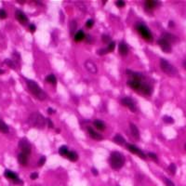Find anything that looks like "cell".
<instances>
[{"mask_svg":"<svg viewBox=\"0 0 186 186\" xmlns=\"http://www.w3.org/2000/svg\"><path fill=\"white\" fill-rule=\"evenodd\" d=\"M45 80H46V82L49 83V84L53 85V86H56V84H57V79L53 74H49V76H47Z\"/></svg>","mask_w":186,"mask_h":186,"instance_id":"cb8c5ba5","label":"cell"},{"mask_svg":"<svg viewBox=\"0 0 186 186\" xmlns=\"http://www.w3.org/2000/svg\"><path fill=\"white\" fill-rule=\"evenodd\" d=\"M28 157H29L28 156L25 155V154H23V153L19 154L18 155L19 163L22 166H23V167H25V166H27V164H28Z\"/></svg>","mask_w":186,"mask_h":186,"instance_id":"d6986e66","label":"cell"},{"mask_svg":"<svg viewBox=\"0 0 186 186\" xmlns=\"http://www.w3.org/2000/svg\"><path fill=\"white\" fill-rule=\"evenodd\" d=\"M101 40H102V42H103V43H105V44H109V43L112 42V41H111L110 35H108V34H103V35H102Z\"/></svg>","mask_w":186,"mask_h":186,"instance_id":"1f68e13d","label":"cell"},{"mask_svg":"<svg viewBox=\"0 0 186 186\" xmlns=\"http://www.w3.org/2000/svg\"><path fill=\"white\" fill-rule=\"evenodd\" d=\"M47 123L46 118L39 113H33L28 118V124L37 129H43Z\"/></svg>","mask_w":186,"mask_h":186,"instance_id":"3957f363","label":"cell"},{"mask_svg":"<svg viewBox=\"0 0 186 186\" xmlns=\"http://www.w3.org/2000/svg\"><path fill=\"white\" fill-rule=\"evenodd\" d=\"M46 121H47V126H49V128L52 129L53 126H54V125H53L52 121H51V119H50V118H47V119H46Z\"/></svg>","mask_w":186,"mask_h":186,"instance_id":"b9f144b4","label":"cell"},{"mask_svg":"<svg viewBox=\"0 0 186 186\" xmlns=\"http://www.w3.org/2000/svg\"><path fill=\"white\" fill-rule=\"evenodd\" d=\"M184 148H185V150H186V143H185V145H184Z\"/></svg>","mask_w":186,"mask_h":186,"instance_id":"f907efd6","label":"cell"},{"mask_svg":"<svg viewBox=\"0 0 186 186\" xmlns=\"http://www.w3.org/2000/svg\"><path fill=\"white\" fill-rule=\"evenodd\" d=\"M141 91L144 95H151V93L153 91V89L149 84H144L141 88Z\"/></svg>","mask_w":186,"mask_h":186,"instance_id":"d4e9b609","label":"cell"},{"mask_svg":"<svg viewBox=\"0 0 186 186\" xmlns=\"http://www.w3.org/2000/svg\"><path fill=\"white\" fill-rule=\"evenodd\" d=\"M114 47H116V42L112 41L111 43H109L108 46H107L108 52H113V51L114 50Z\"/></svg>","mask_w":186,"mask_h":186,"instance_id":"d6a6232c","label":"cell"},{"mask_svg":"<svg viewBox=\"0 0 186 186\" xmlns=\"http://www.w3.org/2000/svg\"><path fill=\"white\" fill-rule=\"evenodd\" d=\"M37 178H38V173H37V172L32 173L31 175H30V179L31 180H37Z\"/></svg>","mask_w":186,"mask_h":186,"instance_id":"7bdbcfd3","label":"cell"},{"mask_svg":"<svg viewBox=\"0 0 186 186\" xmlns=\"http://www.w3.org/2000/svg\"><path fill=\"white\" fill-rule=\"evenodd\" d=\"M129 129H130V132H131L132 136L135 138L136 140H139L141 138V134H140V130H139V129H138V126L135 124L130 123Z\"/></svg>","mask_w":186,"mask_h":186,"instance_id":"5bb4252c","label":"cell"},{"mask_svg":"<svg viewBox=\"0 0 186 186\" xmlns=\"http://www.w3.org/2000/svg\"><path fill=\"white\" fill-rule=\"evenodd\" d=\"M97 53H98V55H105L106 53H108V49H107V47H105V49H98V50H97Z\"/></svg>","mask_w":186,"mask_h":186,"instance_id":"8d00e7d4","label":"cell"},{"mask_svg":"<svg viewBox=\"0 0 186 186\" xmlns=\"http://www.w3.org/2000/svg\"><path fill=\"white\" fill-rule=\"evenodd\" d=\"M76 29H77L76 22V21L71 22V23H70V34H74V33H76Z\"/></svg>","mask_w":186,"mask_h":186,"instance_id":"f1b7e54d","label":"cell"},{"mask_svg":"<svg viewBox=\"0 0 186 186\" xmlns=\"http://www.w3.org/2000/svg\"><path fill=\"white\" fill-rule=\"evenodd\" d=\"M168 171H169V173L171 174V175H175V173L177 171V167H176V165L174 163H171L170 165L168 166Z\"/></svg>","mask_w":186,"mask_h":186,"instance_id":"f546056e","label":"cell"},{"mask_svg":"<svg viewBox=\"0 0 186 186\" xmlns=\"http://www.w3.org/2000/svg\"><path fill=\"white\" fill-rule=\"evenodd\" d=\"M6 63L7 65H9L10 68H12V69H15V65H14V63L13 62L11 61V60H6Z\"/></svg>","mask_w":186,"mask_h":186,"instance_id":"ab89813d","label":"cell"},{"mask_svg":"<svg viewBox=\"0 0 186 186\" xmlns=\"http://www.w3.org/2000/svg\"><path fill=\"white\" fill-rule=\"evenodd\" d=\"M88 132H89V135L90 136V138H92L93 140L101 141V140L103 139V137H102L101 134L98 133L97 131H95V130L92 128H89L88 129Z\"/></svg>","mask_w":186,"mask_h":186,"instance_id":"9a60e30c","label":"cell"},{"mask_svg":"<svg viewBox=\"0 0 186 186\" xmlns=\"http://www.w3.org/2000/svg\"><path fill=\"white\" fill-rule=\"evenodd\" d=\"M109 164L113 169L118 170V169L123 168V166L125 164V157L119 152H113L110 155Z\"/></svg>","mask_w":186,"mask_h":186,"instance_id":"7a4b0ae2","label":"cell"},{"mask_svg":"<svg viewBox=\"0 0 186 186\" xmlns=\"http://www.w3.org/2000/svg\"><path fill=\"white\" fill-rule=\"evenodd\" d=\"M45 163H46V157L44 156H42L38 161V167H43L45 165Z\"/></svg>","mask_w":186,"mask_h":186,"instance_id":"e575fe53","label":"cell"},{"mask_svg":"<svg viewBox=\"0 0 186 186\" xmlns=\"http://www.w3.org/2000/svg\"><path fill=\"white\" fill-rule=\"evenodd\" d=\"M9 126H7V125L4 122L1 118H0V131H1L2 133H7L9 132Z\"/></svg>","mask_w":186,"mask_h":186,"instance_id":"484cf974","label":"cell"},{"mask_svg":"<svg viewBox=\"0 0 186 186\" xmlns=\"http://www.w3.org/2000/svg\"><path fill=\"white\" fill-rule=\"evenodd\" d=\"M93 25H94V21H93V20L89 19V20H88V21H87L86 26L88 27V28H91V27H92Z\"/></svg>","mask_w":186,"mask_h":186,"instance_id":"f35d334b","label":"cell"},{"mask_svg":"<svg viewBox=\"0 0 186 186\" xmlns=\"http://www.w3.org/2000/svg\"><path fill=\"white\" fill-rule=\"evenodd\" d=\"M126 74H128V76L130 77L131 80H137V81L142 80V76L140 73L133 72V71H130V70H126Z\"/></svg>","mask_w":186,"mask_h":186,"instance_id":"2e32d148","label":"cell"},{"mask_svg":"<svg viewBox=\"0 0 186 186\" xmlns=\"http://www.w3.org/2000/svg\"><path fill=\"white\" fill-rule=\"evenodd\" d=\"M7 12L4 9H0V19H6Z\"/></svg>","mask_w":186,"mask_h":186,"instance_id":"60d3db41","label":"cell"},{"mask_svg":"<svg viewBox=\"0 0 186 186\" xmlns=\"http://www.w3.org/2000/svg\"><path fill=\"white\" fill-rule=\"evenodd\" d=\"M19 148L22 150V153L28 156L31 155V144L27 139H22L19 141Z\"/></svg>","mask_w":186,"mask_h":186,"instance_id":"8992f818","label":"cell"},{"mask_svg":"<svg viewBox=\"0 0 186 186\" xmlns=\"http://www.w3.org/2000/svg\"><path fill=\"white\" fill-rule=\"evenodd\" d=\"M67 158L70 160V161H72V162H76L77 159H78V155L76 153V152H74V151H71L69 152L68 154V156H67Z\"/></svg>","mask_w":186,"mask_h":186,"instance_id":"83f0119b","label":"cell"},{"mask_svg":"<svg viewBox=\"0 0 186 186\" xmlns=\"http://www.w3.org/2000/svg\"><path fill=\"white\" fill-rule=\"evenodd\" d=\"M35 29H37V27H35V25H34V24H33V23H32V24H30V25H29V30L31 31V33H34V32H35Z\"/></svg>","mask_w":186,"mask_h":186,"instance_id":"ee69618b","label":"cell"},{"mask_svg":"<svg viewBox=\"0 0 186 186\" xmlns=\"http://www.w3.org/2000/svg\"><path fill=\"white\" fill-rule=\"evenodd\" d=\"M47 111V114H54V112H55V111H54L52 108H49Z\"/></svg>","mask_w":186,"mask_h":186,"instance_id":"7dc6e473","label":"cell"},{"mask_svg":"<svg viewBox=\"0 0 186 186\" xmlns=\"http://www.w3.org/2000/svg\"><path fill=\"white\" fill-rule=\"evenodd\" d=\"M118 51H119V54L122 56H126L129 53V47L126 44L125 42H120L119 46H118Z\"/></svg>","mask_w":186,"mask_h":186,"instance_id":"e0dca14e","label":"cell"},{"mask_svg":"<svg viewBox=\"0 0 186 186\" xmlns=\"http://www.w3.org/2000/svg\"><path fill=\"white\" fill-rule=\"evenodd\" d=\"M91 172H92V174H93L94 176H98V174H99V173H98V170H97L96 168H91Z\"/></svg>","mask_w":186,"mask_h":186,"instance_id":"bcb514c9","label":"cell"},{"mask_svg":"<svg viewBox=\"0 0 186 186\" xmlns=\"http://www.w3.org/2000/svg\"><path fill=\"white\" fill-rule=\"evenodd\" d=\"M59 154L62 156H67L69 154V151H68V147H67L66 145H62L60 147L59 149Z\"/></svg>","mask_w":186,"mask_h":186,"instance_id":"4316f807","label":"cell"},{"mask_svg":"<svg viewBox=\"0 0 186 186\" xmlns=\"http://www.w3.org/2000/svg\"><path fill=\"white\" fill-rule=\"evenodd\" d=\"M113 141L118 145H126V141L125 140V138H123V136H121L120 134H117V135L114 136Z\"/></svg>","mask_w":186,"mask_h":186,"instance_id":"44dd1931","label":"cell"},{"mask_svg":"<svg viewBox=\"0 0 186 186\" xmlns=\"http://www.w3.org/2000/svg\"><path fill=\"white\" fill-rule=\"evenodd\" d=\"M136 29L138 33L141 34V37L144 39L145 41H152L153 40V34L151 31L147 26L143 23H138L136 25Z\"/></svg>","mask_w":186,"mask_h":186,"instance_id":"5b68a950","label":"cell"},{"mask_svg":"<svg viewBox=\"0 0 186 186\" xmlns=\"http://www.w3.org/2000/svg\"><path fill=\"white\" fill-rule=\"evenodd\" d=\"M169 26H170V27H173V26H174V22H172V21L169 22Z\"/></svg>","mask_w":186,"mask_h":186,"instance_id":"c3c4849f","label":"cell"},{"mask_svg":"<svg viewBox=\"0 0 186 186\" xmlns=\"http://www.w3.org/2000/svg\"><path fill=\"white\" fill-rule=\"evenodd\" d=\"M15 16H16V19H17L18 21L22 23V24H26V23H28V22H29L27 16L23 13L22 10H19V9L16 10Z\"/></svg>","mask_w":186,"mask_h":186,"instance_id":"7c38bea8","label":"cell"},{"mask_svg":"<svg viewBox=\"0 0 186 186\" xmlns=\"http://www.w3.org/2000/svg\"><path fill=\"white\" fill-rule=\"evenodd\" d=\"M4 74V70H1V69H0V74Z\"/></svg>","mask_w":186,"mask_h":186,"instance_id":"681fc988","label":"cell"},{"mask_svg":"<svg viewBox=\"0 0 186 186\" xmlns=\"http://www.w3.org/2000/svg\"><path fill=\"white\" fill-rule=\"evenodd\" d=\"M85 67L86 69L89 71L90 74H96L98 72V68H97V65L91 61H87L85 62Z\"/></svg>","mask_w":186,"mask_h":186,"instance_id":"4fadbf2b","label":"cell"},{"mask_svg":"<svg viewBox=\"0 0 186 186\" xmlns=\"http://www.w3.org/2000/svg\"><path fill=\"white\" fill-rule=\"evenodd\" d=\"M74 41H76V42H80V41L84 40V39L86 38V34H84V32L80 30V31H78V32H76V34H74Z\"/></svg>","mask_w":186,"mask_h":186,"instance_id":"603a6c76","label":"cell"},{"mask_svg":"<svg viewBox=\"0 0 186 186\" xmlns=\"http://www.w3.org/2000/svg\"><path fill=\"white\" fill-rule=\"evenodd\" d=\"M164 183L166 186H175V184H174V183L172 181H170L169 179H168V178H164Z\"/></svg>","mask_w":186,"mask_h":186,"instance_id":"836d02e7","label":"cell"},{"mask_svg":"<svg viewBox=\"0 0 186 186\" xmlns=\"http://www.w3.org/2000/svg\"><path fill=\"white\" fill-rule=\"evenodd\" d=\"M157 44H158V46L160 47V49L163 50L165 53H170L171 51H172V47L170 45V43H169L168 40H166L165 38L158 39Z\"/></svg>","mask_w":186,"mask_h":186,"instance_id":"ba28073f","label":"cell"},{"mask_svg":"<svg viewBox=\"0 0 186 186\" xmlns=\"http://www.w3.org/2000/svg\"><path fill=\"white\" fill-rule=\"evenodd\" d=\"M126 148H128V150L130 153H132V154H134V155L140 156L141 158H142V159H145V158H146L145 154L142 152L141 149L138 148L137 146L133 145V144H130V143H126Z\"/></svg>","mask_w":186,"mask_h":186,"instance_id":"9c48e42d","label":"cell"},{"mask_svg":"<svg viewBox=\"0 0 186 186\" xmlns=\"http://www.w3.org/2000/svg\"><path fill=\"white\" fill-rule=\"evenodd\" d=\"M160 68L163 72L168 74V76H177L179 74L177 68H175L170 62L166 61L165 59H161L160 60Z\"/></svg>","mask_w":186,"mask_h":186,"instance_id":"277c9868","label":"cell"},{"mask_svg":"<svg viewBox=\"0 0 186 186\" xmlns=\"http://www.w3.org/2000/svg\"><path fill=\"white\" fill-rule=\"evenodd\" d=\"M121 103L122 105H124L126 106V108H129L130 111H132V112H136V104H135V102L133 101L132 99H130V98H124V99H122L121 100Z\"/></svg>","mask_w":186,"mask_h":186,"instance_id":"30bf717a","label":"cell"},{"mask_svg":"<svg viewBox=\"0 0 186 186\" xmlns=\"http://www.w3.org/2000/svg\"><path fill=\"white\" fill-rule=\"evenodd\" d=\"M4 175H5V177L7 178V180H9L10 181H12V183H15V184H22V181L19 178V176L15 172H13V171L7 169V170L4 172Z\"/></svg>","mask_w":186,"mask_h":186,"instance_id":"52a82bcc","label":"cell"},{"mask_svg":"<svg viewBox=\"0 0 186 186\" xmlns=\"http://www.w3.org/2000/svg\"><path fill=\"white\" fill-rule=\"evenodd\" d=\"M148 156H149L150 158H152V159H153L154 161H156V162L158 161V157H157V156L156 155V154L150 152V153H148Z\"/></svg>","mask_w":186,"mask_h":186,"instance_id":"74e56055","label":"cell"},{"mask_svg":"<svg viewBox=\"0 0 186 186\" xmlns=\"http://www.w3.org/2000/svg\"><path fill=\"white\" fill-rule=\"evenodd\" d=\"M116 5L117 6V7H119V9H122V7H125L126 2L123 1V0H118V1L116 2Z\"/></svg>","mask_w":186,"mask_h":186,"instance_id":"d590c367","label":"cell"},{"mask_svg":"<svg viewBox=\"0 0 186 186\" xmlns=\"http://www.w3.org/2000/svg\"><path fill=\"white\" fill-rule=\"evenodd\" d=\"M26 84L30 92L34 95V96L40 101H45L47 98V94L43 90L38 84L34 80H30V79H26Z\"/></svg>","mask_w":186,"mask_h":186,"instance_id":"6da1fadb","label":"cell"},{"mask_svg":"<svg viewBox=\"0 0 186 186\" xmlns=\"http://www.w3.org/2000/svg\"><path fill=\"white\" fill-rule=\"evenodd\" d=\"M93 125H94L95 128H96L98 130H100V131H102V130H104L105 128H106L104 122L101 121V120H95V121L93 122Z\"/></svg>","mask_w":186,"mask_h":186,"instance_id":"7402d4cb","label":"cell"},{"mask_svg":"<svg viewBox=\"0 0 186 186\" xmlns=\"http://www.w3.org/2000/svg\"><path fill=\"white\" fill-rule=\"evenodd\" d=\"M162 38H165L166 40H168L169 43H173V42L178 41L177 37L171 34L170 33H163V34H162Z\"/></svg>","mask_w":186,"mask_h":186,"instance_id":"ffe728a7","label":"cell"},{"mask_svg":"<svg viewBox=\"0 0 186 186\" xmlns=\"http://www.w3.org/2000/svg\"><path fill=\"white\" fill-rule=\"evenodd\" d=\"M126 84H128V86L129 87V88H131L133 90H135V91H140V90H141L142 86H143V84L141 83V81L131 80V79L126 82Z\"/></svg>","mask_w":186,"mask_h":186,"instance_id":"8fae6325","label":"cell"},{"mask_svg":"<svg viewBox=\"0 0 186 186\" xmlns=\"http://www.w3.org/2000/svg\"><path fill=\"white\" fill-rule=\"evenodd\" d=\"M163 121L167 124H173L174 123V119L171 116H165L163 117Z\"/></svg>","mask_w":186,"mask_h":186,"instance_id":"4dcf8cb0","label":"cell"},{"mask_svg":"<svg viewBox=\"0 0 186 186\" xmlns=\"http://www.w3.org/2000/svg\"><path fill=\"white\" fill-rule=\"evenodd\" d=\"M91 40H92V37H91V35H89V34L86 35V41H87V42L89 43V42H91Z\"/></svg>","mask_w":186,"mask_h":186,"instance_id":"f6af8a7d","label":"cell"},{"mask_svg":"<svg viewBox=\"0 0 186 186\" xmlns=\"http://www.w3.org/2000/svg\"><path fill=\"white\" fill-rule=\"evenodd\" d=\"M159 5V2L155 1V0H147L144 3V7L147 10H152L155 7H156V6Z\"/></svg>","mask_w":186,"mask_h":186,"instance_id":"ac0fdd59","label":"cell"}]
</instances>
